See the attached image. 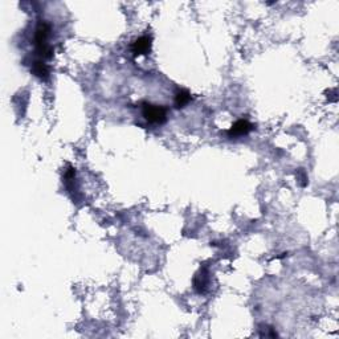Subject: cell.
Masks as SVG:
<instances>
[{
	"mask_svg": "<svg viewBox=\"0 0 339 339\" xmlns=\"http://www.w3.org/2000/svg\"><path fill=\"white\" fill-rule=\"evenodd\" d=\"M51 35V24L45 20H39L35 31V47H36L37 55L49 60L53 57V48L48 44V37Z\"/></svg>",
	"mask_w": 339,
	"mask_h": 339,
	"instance_id": "cell-1",
	"label": "cell"
},
{
	"mask_svg": "<svg viewBox=\"0 0 339 339\" xmlns=\"http://www.w3.org/2000/svg\"><path fill=\"white\" fill-rule=\"evenodd\" d=\"M142 114L146 121L150 123H155V125H162L167 119V110L165 106L155 105L150 102L142 104Z\"/></svg>",
	"mask_w": 339,
	"mask_h": 339,
	"instance_id": "cell-2",
	"label": "cell"
},
{
	"mask_svg": "<svg viewBox=\"0 0 339 339\" xmlns=\"http://www.w3.org/2000/svg\"><path fill=\"white\" fill-rule=\"evenodd\" d=\"M151 45H153V39L151 36H141L135 39L131 44V51L135 56H142V55H147L151 51Z\"/></svg>",
	"mask_w": 339,
	"mask_h": 339,
	"instance_id": "cell-3",
	"label": "cell"
},
{
	"mask_svg": "<svg viewBox=\"0 0 339 339\" xmlns=\"http://www.w3.org/2000/svg\"><path fill=\"white\" fill-rule=\"evenodd\" d=\"M253 130V125L250 123L249 121L246 119H238L230 126V129L228 130V135L230 138H237V137H242V135H246L249 134L250 131Z\"/></svg>",
	"mask_w": 339,
	"mask_h": 339,
	"instance_id": "cell-4",
	"label": "cell"
},
{
	"mask_svg": "<svg viewBox=\"0 0 339 339\" xmlns=\"http://www.w3.org/2000/svg\"><path fill=\"white\" fill-rule=\"evenodd\" d=\"M31 72L35 77L40 78V80H48L49 77V66L45 64L43 60H36L32 64Z\"/></svg>",
	"mask_w": 339,
	"mask_h": 339,
	"instance_id": "cell-5",
	"label": "cell"
},
{
	"mask_svg": "<svg viewBox=\"0 0 339 339\" xmlns=\"http://www.w3.org/2000/svg\"><path fill=\"white\" fill-rule=\"evenodd\" d=\"M207 271L206 269H202V271L199 272L198 275L195 276L194 279V289L198 293H204L207 289V285H208V277H207Z\"/></svg>",
	"mask_w": 339,
	"mask_h": 339,
	"instance_id": "cell-6",
	"label": "cell"
},
{
	"mask_svg": "<svg viewBox=\"0 0 339 339\" xmlns=\"http://www.w3.org/2000/svg\"><path fill=\"white\" fill-rule=\"evenodd\" d=\"M191 101V93L187 89H179L175 93V106L176 109H183L186 108Z\"/></svg>",
	"mask_w": 339,
	"mask_h": 339,
	"instance_id": "cell-7",
	"label": "cell"
},
{
	"mask_svg": "<svg viewBox=\"0 0 339 339\" xmlns=\"http://www.w3.org/2000/svg\"><path fill=\"white\" fill-rule=\"evenodd\" d=\"M297 179H298L299 186L301 187L307 186V175L303 169H299L298 171H297Z\"/></svg>",
	"mask_w": 339,
	"mask_h": 339,
	"instance_id": "cell-8",
	"label": "cell"
}]
</instances>
